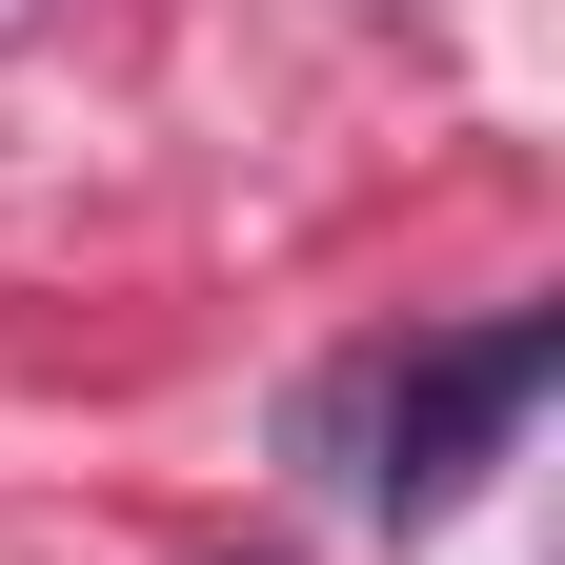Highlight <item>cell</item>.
<instances>
[{
  "label": "cell",
  "mask_w": 565,
  "mask_h": 565,
  "mask_svg": "<svg viewBox=\"0 0 565 565\" xmlns=\"http://www.w3.org/2000/svg\"><path fill=\"white\" fill-rule=\"evenodd\" d=\"M545 404V323H465L445 364L404 384V424H384V505H445V484L505 445V424Z\"/></svg>",
  "instance_id": "cell-1"
}]
</instances>
